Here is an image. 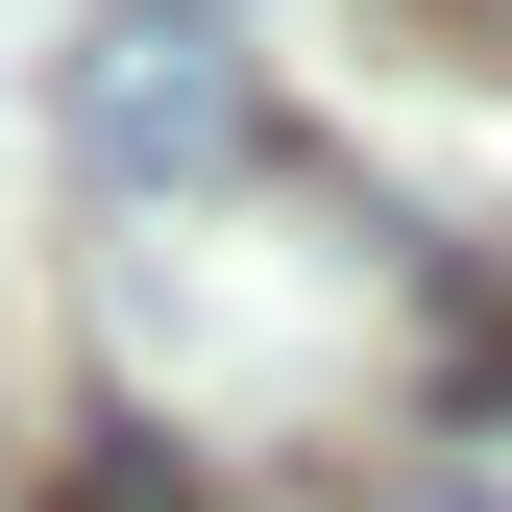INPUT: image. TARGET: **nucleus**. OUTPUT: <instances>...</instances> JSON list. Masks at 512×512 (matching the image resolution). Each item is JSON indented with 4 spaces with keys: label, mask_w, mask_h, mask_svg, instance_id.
Here are the masks:
<instances>
[{
    "label": "nucleus",
    "mask_w": 512,
    "mask_h": 512,
    "mask_svg": "<svg viewBox=\"0 0 512 512\" xmlns=\"http://www.w3.org/2000/svg\"><path fill=\"white\" fill-rule=\"evenodd\" d=\"M74 147L122 171V196H171V171H244L269 147V74H244L220 0H122V25L74 49Z\"/></svg>",
    "instance_id": "nucleus-1"
},
{
    "label": "nucleus",
    "mask_w": 512,
    "mask_h": 512,
    "mask_svg": "<svg viewBox=\"0 0 512 512\" xmlns=\"http://www.w3.org/2000/svg\"><path fill=\"white\" fill-rule=\"evenodd\" d=\"M439 512H464V488H439Z\"/></svg>",
    "instance_id": "nucleus-2"
}]
</instances>
